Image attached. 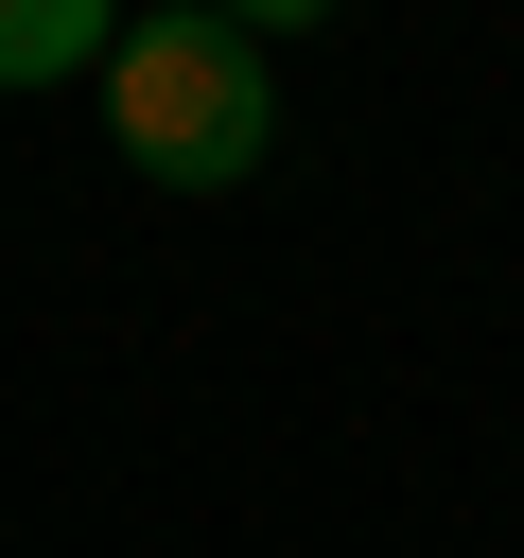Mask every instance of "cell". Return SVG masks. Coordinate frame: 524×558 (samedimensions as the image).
I'll list each match as a JSON object with an SVG mask.
<instances>
[{
	"instance_id": "6da1fadb",
	"label": "cell",
	"mask_w": 524,
	"mask_h": 558,
	"mask_svg": "<svg viewBox=\"0 0 524 558\" xmlns=\"http://www.w3.org/2000/svg\"><path fill=\"white\" fill-rule=\"evenodd\" d=\"M105 140H122V174H157V192H245V174L279 157L262 35H245V17H140V35L105 52Z\"/></svg>"
},
{
	"instance_id": "7a4b0ae2",
	"label": "cell",
	"mask_w": 524,
	"mask_h": 558,
	"mask_svg": "<svg viewBox=\"0 0 524 558\" xmlns=\"http://www.w3.org/2000/svg\"><path fill=\"white\" fill-rule=\"evenodd\" d=\"M105 52H122L105 0H17L0 17V87H52V70H105Z\"/></svg>"
}]
</instances>
